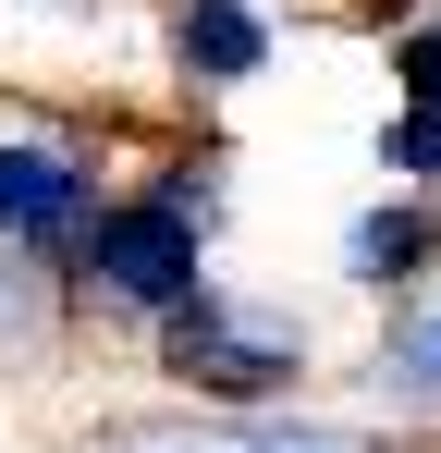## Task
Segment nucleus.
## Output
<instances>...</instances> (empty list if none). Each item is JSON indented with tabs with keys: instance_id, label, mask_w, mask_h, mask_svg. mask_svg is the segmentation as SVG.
Here are the masks:
<instances>
[{
	"instance_id": "obj_1",
	"label": "nucleus",
	"mask_w": 441,
	"mask_h": 453,
	"mask_svg": "<svg viewBox=\"0 0 441 453\" xmlns=\"http://www.w3.org/2000/svg\"><path fill=\"white\" fill-rule=\"evenodd\" d=\"M209 221H220V184L184 159V172L135 184V196H98V221L62 257V282L86 306H111V319H159L172 295L209 282Z\"/></svg>"
},
{
	"instance_id": "obj_6",
	"label": "nucleus",
	"mask_w": 441,
	"mask_h": 453,
	"mask_svg": "<svg viewBox=\"0 0 441 453\" xmlns=\"http://www.w3.org/2000/svg\"><path fill=\"white\" fill-rule=\"evenodd\" d=\"M429 257H441V221L417 196H392V209H368V221L344 233V282H368V295H417Z\"/></svg>"
},
{
	"instance_id": "obj_2",
	"label": "nucleus",
	"mask_w": 441,
	"mask_h": 453,
	"mask_svg": "<svg viewBox=\"0 0 441 453\" xmlns=\"http://www.w3.org/2000/svg\"><path fill=\"white\" fill-rule=\"evenodd\" d=\"M147 331H159V368H172V392H197V404H282L294 380H306V319H294V306L233 295V282L172 295Z\"/></svg>"
},
{
	"instance_id": "obj_3",
	"label": "nucleus",
	"mask_w": 441,
	"mask_h": 453,
	"mask_svg": "<svg viewBox=\"0 0 441 453\" xmlns=\"http://www.w3.org/2000/svg\"><path fill=\"white\" fill-rule=\"evenodd\" d=\"M86 221H98V148H74V135H0V245L37 257V270H62Z\"/></svg>"
},
{
	"instance_id": "obj_9",
	"label": "nucleus",
	"mask_w": 441,
	"mask_h": 453,
	"mask_svg": "<svg viewBox=\"0 0 441 453\" xmlns=\"http://www.w3.org/2000/svg\"><path fill=\"white\" fill-rule=\"evenodd\" d=\"M392 86H405L417 111H441V12H429V25H405V37H392Z\"/></svg>"
},
{
	"instance_id": "obj_10",
	"label": "nucleus",
	"mask_w": 441,
	"mask_h": 453,
	"mask_svg": "<svg viewBox=\"0 0 441 453\" xmlns=\"http://www.w3.org/2000/svg\"><path fill=\"white\" fill-rule=\"evenodd\" d=\"M356 12H368V25H392V12H417V0H356Z\"/></svg>"
},
{
	"instance_id": "obj_5",
	"label": "nucleus",
	"mask_w": 441,
	"mask_h": 453,
	"mask_svg": "<svg viewBox=\"0 0 441 453\" xmlns=\"http://www.w3.org/2000/svg\"><path fill=\"white\" fill-rule=\"evenodd\" d=\"M172 62H184V86H245L270 62V12L258 0H184L172 12Z\"/></svg>"
},
{
	"instance_id": "obj_7",
	"label": "nucleus",
	"mask_w": 441,
	"mask_h": 453,
	"mask_svg": "<svg viewBox=\"0 0 441 453\" xmlns=\"http://www.w3.org/2000/svg\"><path fill=\"white\" fill-rule=\"evenodd\" d=\"M380 392H392V404H441V295L380 331Z\"/></svg>"
},
{
	"instance_id": "obj_4",
	"label": "nucleus",
	"mask_w": 441,
	"mask_h": 453,
	"mask_svg": "<svg viewBox=\"0 0 441 453\" xmlns=\"http://www.w3.org/2000/svg\"><path fill=\"white\" fill-rule=\"evenodd\" d=\"M123 453H392L368 429H319V417H270V404H220V417H159V429H111Z\"/></svg>"
},
{
	"instance_id": "obj_8",
	"label": "nucleus",
	"mask_w": 441,
	"mask_h": 453,
	"mask_svg": "<svg viewBox=\"0 0 441 453\" xmlns=\"http://www.w3.org/2000/svg\"><path fill=\"white\" fill-rule=\"evenodd\" d=\"M380 172L392 184H441V111L405 98V123H380Z\"/></svg>"
}]
</instances>
